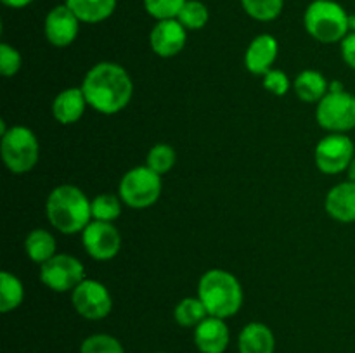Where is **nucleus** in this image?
I'll return each instance as SVG.
<instances>
[{
  "mask_svg": "<svg viewBox=\"0 0 355 353\" xmlns=\"http://www.w3.org/2000/svg\"><path fill=\"white\" fill-rule=\"evenodd\" d=\"M85 269L82 262L71 255H54L51 260L40 265V280L55 293L73 291L83 279Z\"/></svg>",
  "mask_w": 355,
  "mask_h": 353,
  "instance_id": "obj_8",
  "label": "nucleus"
},
{
  "mask_svg": "<svg viewBox=\"0 0 355 353\" xmlns=\"http://www.w3.org/2000/svg\"><path fill=\"white\" fill-rule=\"evenodd\" d=\"M349 26H350V31H355V16L349 17Z\"/></svg>",
  "mask_w": 355,
  "mask_h": 353,
  "instance_id": "obj_35",
  "label": "nucleus"
},
{
  "mask_svg": "<svg viewBox=\"0 0 355 353\" xmlns=\"http://www.w3.org/2000/svg\"><path fill=\"white\" fill-rule=\"evenodd\" d=\"M24 287L23 282L14 273L3 270L0 273V311L7 314L12 311L23 303Z\"/></svg>",
  "mask_w": 355,
  "mask_h": 353,
  "instance_id": "obj_22",
  "label": "nucleus"
},
{
  "mask_svg": "<svg viewBox=\"0 0 355 353\" xmlns=\"http://www.w3.org/2000/svg\"><path fill=\"white\" fill-rule=\"evenodd\" d=\"M3 165L12 173H26L37 165L40 147L33 132L26 127H10L0 142Z\"/></svg>",
  "mask_w": 355,
  "mask_h": 353,
  "instance_id": "obj_6",
  "label": "nucleus"
},
{
  "mask_svg": "<svg viewBox=\"0 0 355 353\" xmlns=\"http://www.w3.org/2000/svg\"><path fill=\"white\" fill-rule=\"evenodd\" d=\"M319 127L331 134H345L355 128V96L347 90H329L315 109Z\"/></svg>",
  "mask_w": 355,
  "mask_h": 353,
  "instance_id": "obj_7",
  "label": "nucleus"
},
{
  "mask_svg": "<svg viewBox=\"0 0 355 353\" xmlns=\"http://www.w3.org/2000/svg\"><path fill=\"white\" fill-rule=\"evenodd\" d=\"M198 298L207 307L208 315L229 318L239 311L243 305V287L231 272L211 269L201 275L198 284Z\"/></svg>",
  "mask_w": 355,
  "mask_h": 353,
  "instance_id": "obj_3",
  "label": "nucleus"
},
{
  "mask_svg": "<svg viewBox=\"0 0 355 353\" xmlns=\"http://www.w3.org/2000/svg\"><path fill=\"white\" fill-rule=\"evenodd\" d=\"M326 213L342 224L355 221V182H342L329 189L326 196Z\"/></svg>",
  "mask_w": 355,
  "mask_h": 353,
  "instance_id": "obj_16",
  "label": "nucleus"
},
{
  "mask_svg": "<svg viewBox=\"0 0 355 353\" xmlns=\"http://www.w3.org/2000/svg\"><path fill=\"white\" fill-rule=\"evenodd\" d=\"M263 87L274 96L283 97L290 90V78L281 69H270L269 73L263 75Z\"/></svg>",
  "mask_w": 355,
  "mask_h": 353,
  "instance_id": "obj_31",
  "label": "nucleus"
},
{
  "mask_svg": "<svg viewBox=\"0 0 355 353\" xmlns=\"http://www.w3.org/2000/svg\"><path fill=\"white\" fill-rule=\"evenodd\" d=\"M295 92L304 102H321L322 97L329 92L324 75L315 69H305L295 78Z\"/></svg>",
  "mask_w": 355,
  "mask_h": 353,
  "instance_id": "obj_20",
  "label": "nucleus"
},
{
  "mask_svg": "<svg viewBox=\"0 0 355 353\" xmlns=\"http://www.w3.org/2000/svg\"><path fill=\"white\" fill-rule=\"evenodd\" d=\"M80 353H125V348L114 336L92 334L83 339Z\"/></svg>",
  "mask_w": 355,
  "mask_h": 353,
  "instance_id": "obj_28",
  "label": "nucleus"
},
{
  "mask_svg": "<svg viewBox=\"0 0 355 353\" xmlns=\"http://www.w3.org/2000/svg\"><path fill=\"white\" fill-rule=\"evenodd\" d=\"M177 19L186 30H201V28L207 26L210 12H208V7L200 0H187L180 9Z\"/></svg>",
  "mask_w": 355,
  "mask_h": 353,
  "instance_id": "obj_24",
  "label": "nucleus"
},
{
  "mask_svg": "<svg viewBox=\"0 0 355 353\" xmlns=\"http://www.w3.org/2000/svg\"><path fill=\"white\" fill-rule=\"evenodd\" d=\"M349 17L350 14L335 0H314L305 10L304 24L307 33L318 42L335 44L349 35Z\"/></svg>",
  "mask_w": 355,
  "mask_h": 353,
  "instance_id": "obj_4",
  "label": "nucleus"
},
{
  "mask_svg": "<svg viewBox=\"0 0 355 353\" xmlns=\"http://www.w3.org/2000/svg\"><path fill=\"white\" fill-rule=\"evenodd\" d=\"M347 172H349V180L355 182V158L352 159V163H350V166H349V170H347Z\"/></svg>",
  "mask_w": 355,
  "mask_h": 353,
  "instance_id": "obj_34",
  "label": "nucleus"
},
{
  "mask_svg": "<svg viewBox=\"0 0 355 353\" xmlns=\"http://www.w3.org/2000/svg\"><path fill=\"white\" fill-rule=\"evenodd\" d=\"M80 23L82 21L66 3L55 6L45 17V37L54 47H68L78 37Z\"/></svg>",
  "mask_w": 355,
  "mask_h": 353,
  "instance_id": "obj_12",
  "label": "nucleus"
},
{
  "mask_svg": "<svg viewBox=\"0 0 355 353\" xmlns=\"http://www.w3.org/2000/svg\"><path fill=\"white\" fill-rule=\"evenodd\" d=\"M279 45L277 40L269 33H262L252 40L245 52V66L253 75H266L272 69L277 59Z\"/></svg>",
  "mask_w": 355,
  "mask_h": 353,
  "instance_id": "obj_15",
  "label": "nucleus"
},
{
  "mask_svg": "<svg viewBox=\"0 0 355 353\" xmlns=\"http://www.w3.org/2000/svg\"><path fill=\"white\" fill-rule=\"evenodd\" d=\"M21 64H23V59H21V54L9 44L0 45V73L3 76H14L21 69Z\"/></svg>",
  "mask_w": 355,
  "mask_h": 353,
  "instance_id": "obj_30",
  "label": "nucleus"
},
{
  "mask_svg": "<svg viewBox=\"0 0 355 353\" xmlns=\"http://www.w3.org/2000/svg\"><path fill=\"white\" fill-rule=\"evenodd\" d=\"M47 218L55 230L62 234H76L92 221L90 201L76 185H59L47 197Z\"/></svg>",
  "mask_w": 355,
  "mask_h": 353,
  "instance_id": "obj_2",
  "label": "nucleus"
},
{
  "mask_svg": "<svg viewBox=\"0 0 355 353\" xmlns=\"http://www.w3.org/2000/svg\"><path fill=\"white\" fill-rule=\"evenodd\" d=\"M239 353H274L276 338L262 322H250L241 329L238 338Z\"/></svg>",
  "mask_w": 355,
  "mask_h": 353,
  "instance_id": "obj_18",
  "label": "nucleus"
},
{
  "mask_svg": "<svg viewBox=\"0 0 355 353\" xmlns=\"http://www.w3.org/2000/svg\"><path fill=\"white\" fill-rule=\"evenodd\" d=\"M241 6L250 17L267 23L279 17L284 0H241Z\"/></svg>",
  "mask_w": 355,
  "mask_h": 353,
  "instance_id": "obj_25",
  "label": "nucleus"
},
{
  "mask_svg": "<svg viewBox=\"0 0 355 353\" xmlns=\"http://www.w3.org/2000/svg\"><path fill=\"white\" fill-rule=\"evenodd\" d=\"M187 30L179 19L158 21L149 33V45L159 57H173L186 47Z\"/></svg>",
  "mask_w": 355,
  "mask_h": 353,
  "instance_id": "obj_13",
  "label": "nucleus"
},
{
  "mask_svg": "<svg viewBox=\"0 0 355 353\" xmlns=\"http://www.w3.org/2000/svg\"><path fill=\"white\" fill-rule=\"evenodd\" d=\"M159 353H163V352H159Z\"/></svg>",
  "mask_w": 355,
  "mask_h": 353,
  "instance_id": "obj_36",
  "label": "nucleus"
},
{
  "mask_svg": "<svg viewBox=\"0 0 355 353\" xmlns=\"http://www.w3.org/2000/svg\"><path fill=\"white\" fill-rule=\"evenodd\" d=\"M121 203H123V201H121L120 197L113 196V194H101V196L94 197V199L90 201L92 220L111 221V224H113V221L121 215Z\"/></svg>",
  "mask_w": 355,
  "mask_h": 353,
  "instance_id": "obj_26",
  "label": "nucleus"
},
{
  "mask_svg": "<svg viewBox=\"0 0 355 353\" xmlns=\"http://www.w3.org/2000/svg\"><path fill=\"white\" fill-rule=\"evenodd\" d=\"M87 106H89V102H87L82 87L80 89L71 87V89H64L58 93V97L52 102V116L61 125L76 123L83 116Z\"/></svg>",
  "mask_w": 355,
  "mask_h": 353,
  "instance_id": "obj_17",
  "label": "nucleus"
},
{
  "mask_svg": "<svg viewBox=\"0 0 355 353\" xmlns=\"http://www.w3.org/2000/svg\"><path fill=\"white\" fill-rule=\"evenodd\" d=\"M33 0H2V3L6 7H10V9H23V7L30 6Z\"/></svg>",
  "mask_w": 355,
  "mask_h": 353,
  "instance_id": "obj_33",
  "label": "nucleus"
},
{
  "mask_svg": "<svg viewBox=\"0 0 355 353\" xmlns=\"http://www.w3.org/2000/svg\"><path fill=\"white\" fill-rule=\"evenodd\" d=\"M82 242L89 256L97 262H107L120 253L121 235L111 221L92 220L83 228Z\"/></svg>",
  "mask_w": 355,
  "mask_h": 353,
  "instance_id": "obj_11",
  "label": "nucleus"
},
{
  "mask_svg": "<svg viewBox=\"0 0 355 353\" xmlns=\"http://www.w3.org/2000/svg\"><path fill=\"white\" fill-rule=\"evenodd\" d=\"M208 317V310L200 298H184L173 310V318L182 327H196Z\"/></svg>",
  "mask_w": 355,
  "mask_h": 353,
  "instance_id": "obj_23",
  "label": "nucleus"
},
{
  "mask_svg": "<svg viewBox=\"0 0 355 353\" xmlns=\"http://www.w3.org/2000/svg\"><path fill=\"white\" fill-rule=\"evenodd\" d=\"M229 327L224 318L208 315L194 327V345L201 353H224L229 346Z\"/></svg>",
  "mask_w": 355,
  "mask_h": 353,
  "instance_id": "obj_14",
  "label": "nucleus"
},
{
  "mask_svg": "<svg viewBox=\"0 0 355 353\" xmlns=\"http://www.w3.org/2000/svg\"><path fill=\"white\" fill-rule=\"evenodd\" d=\"M24 249H26V255L30 256L31 262L38 263V265H44L47 260L58 255L55 253V237L45 228L31 230L24 241Z\"/></svg>",
  "mask_w": 355,
  "mask_h": 353,
  "instance_id": "obj_21",
  "label": "nucleus"
},
{
  "mask_svg": "<svg viewBox=\"0 0 355 353\" xmlns=\"http://www.w3.org/2000/svg\"><path fill=\"white\" fill-rule=\"evenodd\" d=\"M71 303L78 315L89 320H101L111 314L113 298L104 284L92 279H83L71 291Z\"/></svg>",
  "mask_w": 355,
  "mask_h": 353,
  "instance_id": "obj_10",
  "label": "nucleus"
},
{
  "mask_svg": "<svg viewBox=\"0 0 355 353\" xmlns=\"http://www.w3.org/2000/svg\"><path fill=\"white\" fill-rule=\"evenodd\" d=\"M175 159H177V154H175V149H173L172 145L156 144L149 149L148 158H146V166H149L153 172L163 175V173L170 172V170L173 168Z\"/></svg>",
  "mask_w": 355,
  "mask_h": 353,
  "instance_id": "obj_27",
  "label": "nucleus"
},
{
  "mask_svg": "<svg viewBox=\"0 0 355 353\" xmlns=\"http://www.w3.org/2000/svg\"><path fill=\"white\" fill-rule=\"evenodd\" d=\"M354 142L345 134L326 135L315 145L314 159L315 166L326 175H338L349 170L350 163L355 158Z\"/></svg>",
  "mask_w": 355,
  "mask_h": 353,
  "instance_id": "obj_9",
  "label": "nucleus"
},
{
  "mask_svg": "<svg viewBox=\"0 0 355 353\" xmlns=\"http://www.w3.org/2000/svg\"><path fill=\"white\" fill-rule=\"evenodd\" d=\"M82 90L90 107L103 114H116L128 106L134 93L130 75L116 62H97L87 71Z\"/></svg>",
  "mask_w": 355,
  "mask_h": 353,
  "instance_id": "obj_1",
  "label": "nucleus"
},
{
  "mask_svg": "<svg viewBox=\"0 0 355 353\" xmlns=\"http://www.w3.org/2000/svg\"><path fill=\"white\" fill-rule=\"evenodd\" d=\"M120 199L134 210L153 206L162 196V175L149 166H135L128 170L118 185Z\"/></svg>",
  "mask_w": 355,
  "mask_h": 353,
  "instance_id": "obj_5",
  "label": "nucleus"
},
{
  "mask_svg": "<svg viewBox=\"0 0 355 353\" xmlns=\"http://www.w3.org/2000/svg\"><path fill=\"white\" fill-rule=\"evenodd\" d=\"M187 0H144L146 12L156 21L177 19Z\"/></svg>",
  "mask_w": 355,
  "mask_h": 353,
  "instance_id": "obj_29",
  "label": "nucleus"
},
{
  "mask_svg": "<svg viewBox=\"0 0 355 353\" xmlns=\"http://www.w3.org/2000/svg\"><path fill=\"white\" fill-rule=\"evenodd\" d=\"M340 45H342L343 61L347 62L349 68L355 69V31H350V33L340 42Z\"/></svg>",
  "mask_w": 355,
  "mask_h": 353,
  "instance_id": "obj_32",
  "label": "nucleus"
},
{
  "mask_svg": "<svg viewBox=\"0 0 355 353\" xmlns=\"http://www.w3.org/2000/svg\"><path fill=\"white\" fill-rule=\"evenodd\" d=\"M118 0H66V6L76 14L82 23H103L116 9Z\"/></svg>",
  "mask_w": 355,
  "mask_h": 353,
  "instance_id": "obj_19",
  "label": "nucleus"
}]
</instances>
